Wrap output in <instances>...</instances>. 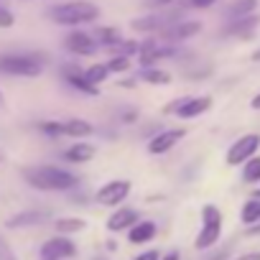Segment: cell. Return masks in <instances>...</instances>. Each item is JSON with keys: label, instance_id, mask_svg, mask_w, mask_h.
<instances>
[{"label": "cell", "instance_id": "cell-1", "mask_svg": "<svg viewBox=\"0 0 260 260\" xmlns=\"http://www.w3.org/2000/svg\"><path fill=\"white\" fill-rule=\"evenodd\" d=\"M21 179L26 181V186L36 189V191H72L79 186V176L64 166H54V164H31L21 169Z\"/></svg>", "mask_w": 260, "mask_h": 260}, {"label": "cell", "instance_id": "cell-2", "mask_svg": "<svg viewBox=\"0 0 260 260\" xmlns=\"http://www.w3.org/2000/svg\"><path fill=\"white\" fill-rule=\"evenodd\" d=\"M49 18L59 26H84L100 18V6H94L92 0H69V3L51 6Z\"/></svg>", "mask_w": 260, "mask_h": 260}, {"label": "cell", "instance_id": "cell-3", "mask_svg": "<svg viewBox=\"0 0 260 260\" xmlns=\"http://www.w3.org/2000/svg\"><path fill=\"white\" fill-rule=\"evenodd\" d=\"M46 54H0V74L6 77H23V79H36L44 74Z\"/></svg>", "mask_w": 260, "mask_h": 260}, {"label": "cell", "instance_id": "cell-4", "mask_svg": "<svg viewBox=\"0 0 260 260\" xmlns=\"http://www.w3.org/2000/svg\"><path fill=\"white\" fill-rule=\"evenodd\" d=\"M222 212L214 207V204H204L202 207V230L194 240V247L197 250H209L219 242L222 237Z\"/></svg>", "mask_w": 260, "mask_h": 260}, {"label": "cell", "instance_id": "cell-5", "mask_svg": "<svg viewBox=\"0 0 260 260\" xmlns=\"http://www.w3.org/2000/svg\"><path fill=\"white\" fill-rule=\"evenodd\" d=\"M212 107V97L202 94V97H176L174 102H169L164 107V115H176L179 120H191L204 115Z\"/></svg>", "mask_w": 260, "mask_h": 260}, {"label": "cell", "instance_id": "cell-6", "mask_svg": "<svg viewBox=\"0 0 260 260\" xmlns=\"http://www.w3.org/2000/svg\"><path fill=\"white\" fill-rule=\"evenodd\" d=\"M130 191H133V184H130L127 179H110L105 181L97 191H94V202L100 207H122V202L130 197Z\"/></svg>", "mask_w": 260, "mask_h": 260}, {"label": "cell", "instance_id": "cell-7", "mask_svg": "<svg viewBox=\"0 0 260 260\" xmlns=\"http://www.w3.org/2000/svg\"><path fill=\"white\" fill-rule=\"evenodd\" d=\"M72 257H77V245L72 237L64 235H54L44 240V245L39 247V260H72Z\"/></svg>", "mask_w": 260, "mask_h": 260}, {"label": "cell", "instance_id": "cell-8", "mask_svg": "<svg viewBox=\"0 0 260 260\" xmlns=\"http://www.w3.org/2000/svg\"><path fill=\"white\" fill-rule=\"evenodd\" d=\"M257 148H260V136H257V133H247V136L237 138V141L230 146L224 161H227V166H240V164L250 161V158L257 153Z\"/></svg>", "mask_w": 260, "mask_h": 260}, {"label": "cell", "instance_id": "cell-9", "mask_svg": "<svg viewBox=\"0 0 260 260\" xmlns=\"http://www.w3.org/2000/svg\"><path fill=\"white\" fill-rule=\"evenodd\" d=\"M186 136V130L184 127H166V130H158V133H153L146 143V151L151 156H164L169 153L181 138Z\"/></svg>", "mask_w": 260, "mask_h": 260}, {"label": "cell", "instance_id": "cell-10", "mask_svg": "<svg viewBox=\"0 0 260 260\" xmlns=\"http://www.w3.org/2000/svg\"><path fill=\"white\" fill-rule=\"evenodd\" d=\"M64 49H67L69 54H74V56H94L100 46H97V41L92 39V34L74 28V31H69V34L64 36Z\"/></svg>", "mask_w": 260, "mask_h": 260}, {"label": "cell", "instance_id": "cell-11", "mask_svg": "<svg viewBox=\"0 0 260 260\" xmlns=\"http://www.w3.org/2000/svg\"><path fill=\"white\" fill-rule=\"evenodd\" d=\"M59 122V136L72 138V141H87L94 136V125L84 117H61Z\"/></svg>", "mask_w": 260, "mask_h": 260}, {"label": "cell", "instance_id": "cell-12", "mask_svg": "<svg viewBox=\"0 0 260 260\" xmlns=\"http://www.w3.org/2000/svg\"><path fill=\"white\" fill-rule=\"evenodd\" d=\"M49 219H51L49 209H23L6 219V230H28V227H39Z\"/></svg>", "mask_w": 260, "mask_h": 260}, {"label": "cell", "instance_id": "cell-13", "mask_svg": "<svg viewBox=\"0 0 260 260\" xmlns=\"http://www.w3.org/2000/svg\"><path fill=\"white\" fill-rule=\"evenodd\" d=\"M141 219H143V217H141V212H138L136 207L122 204V207L112 209V214L107 217L105 227H107V232H127L130 227H133L136 222H141Z\"/></svg>", "mask_w": 260, "mask_h": 260}, {"label": "cell", "instance_id": "cell-14", "mask_svg": "<svg viewBox=\"0 0 260 260\" xmlns=\"http://www.w3.org/2000/svg\"><path fill=\"white\" fill-rule=\"evenodd\" d=\"M61 79H64L72 89H77L79 94H87V97H97V94H100V87L89 84L87 77H84V69H79L77 64H64V67H61Z\"/></svg>", "mask_w": 260, "mask_h": 260}, {"label": "cell", "instance_id": "cell-15", "mask_svg": "<svg viewBox=\"0 0 260 260\" xmlns=\"http://www.w3.org/2000/svg\"><path fill=\"white\" fill-rule=\"evenodd\" d=\"M94 153H97V148H94L92 143H87V141H74L69 148H64L61 158H64L67 164H72V166H82V164H89V161L94 158Z\"/></svg>", "mask_w": 260, "mask_h": 260}, {"label": "cell", "instance_id": "cell-16", "mask_svg": "<svg viewBox=\"0 0 260 260\" xmlns=\"http://www.w3.org/2000/svg\"><path fill=\"white\" fill-rule=\"evenodd\" d=\"M156 235H158V224L153 219H141V222H136L133 227L127 230V242L130 245H146Z\"/></svg>", "mask_w": 260, "mask_h": 260}, {"label": "cell", "instance_id": "cell-17", "mask_svg": "<svg viewBox=\"0 0 260 260\" xmlns=\"http://www.w3.org/2000/svg\"><path fill=\"white\" fill-rule=\"evenodd\" d=\"M199 31H202V23H197V21H181V23H174L166 31H161V36L166 41H186V39L197 36Z\"/></svg>", "mask_w": 260, "mask_h": 260}, {"label": "cell", "instance_id": "cell-18", "mask_svg": "<svg viewBox=\"0 0 260 260\" xmlns=\"http://www.w3.org/2000/svg\"><path fill=\"white\" fill-rule=\"evenodd\" d=\"M54 230H56V235L72 237V235L87 230V219L84 217H59V219H54Z\"/></svg>", "mask_w": 260, "mask_h": 260}, {"label": "cell", "instance_id": "cell-19", "mask_svg": "<svg viewBox=\"0 0 260 260\" xmlns=\"http://www.w3.org/2000/svg\"><path fill=\"white\" fill-rule=\"evenodd\" d=\"M92 39L97 41L100 49H112L115 44L122 41V34H120V28H115V26H100V28L92 34Z\"/></svg>", "mask_w": 260, "mask_h": 260}, {"label": "cell", "instance_id": "cell-20", "mask_svg": "<svg viewBox=\"0 0 260 260\" xmlns=\"http://www.w3.org/2000/svg\"><path fill=\"white\" fill-rule=\"evenodd\" d=\"M136 79H138V82H146V84H153V87H166V84H171V74L164 72V69H156V67L141 69Z\"/></svg>", "mask_w": 260, "mask_h": 260}, {"label": "cell", "instance_id": "cell-21", "mask_svg": "<svg viewBox=\"0 0 260 260\" xmlns=\"http://www.w3.org/2000/svg\"><path fill=\"white\" fill-rule=\"evenodd\" d=\"M255 8H257V0H235V3H230V8H227V16L232 21H240V18L252 16Z\"/></svg>", "mask_w": 260, "mask_h": 260}, {"label": "cell", "instance_id": "cell-22", "mask_svg": "<svg viewBox=\"0 0 260 260\" xmlns=\"http://www.w3.org/2000/svg\"><path fill=\"white\" fill-rule=\"evenodd\" d=\"M240 219H242V224H247V227H252L255 222H260V199L245 202L242 209H240Z\"/></svg>", "mask_w": 260, "mask_h": 260}, {"label": "cell", "instance_id": "cell-23", "mask_svg": "<svg viewBox=\"0 0 260 260\" xmlns=\"http://www.w3.org/2000/svg\"><path fill=\"white\" fill-rule=\"evenodd\" d=\"M84 77H87V82H89V84L100 87L102 82H107V79H110V72H107L105 61H102V64L97 61V64H92V67H87V69H84Z\"/></svg>", "mask_w": 260, "mask_h": 260}, {"label": "cell", "instance_id": "cell-24", "mask_svg": "<svg viewBox=\"0 0 260 260\" xmlns=\"http://www.w3.org/2000/svg\"><path fill=\"white\" fill-rule=\"evenodd\" d=\"M257 26V18L255 16H247V18H240V21H235L230 28H227V34H232V36H250V31Z\"/></svg>", "mask_w": 260, "mask_h": 260}, {"label": "cell", "instance_id": "cell-25", "mask_svg": "<svg viewBox=\"0 0 260 260\" xmlns=\"http://www.w3.org/2000/svg\"><path fill=\"white\" fill-rule=\"evenodd\" d=\"M242 179H245L247 184L260 181V156H252L250 161H245V166H242Z\"/></svg>", "mask_w": 260, "mask_h": 260}, {"label": "cell", "instance_id": "cell-26", "mask_svg": "<svg viewBox=\"0 0 260 260\" xmlns=\"http://www.w3.org/2000/svg\"><path fill=\"white\" fill-rule=\"evenodd\" d=\"M105 67H107L110 74H125V72L130 69V59H127V56H110V59L105 61Z\"/></svg>", "mask_w": 260, "mask_h": 260}, {"label": "cell", "instance_id": "cell-27", "mask_svg": "<svg viewBox=\"0 0 260 260\" xmlns=\"http://www.w3.org/2000/svg\"><path fill=\"white\" fill-rule=\"evenodd\" d=\"M141 120V112L133 110V107H127V110H120V122L122 125H136Z\"/></svg>", "mask_w": 260, "mask_h": 260}, {"label": "cell", "instance_id": "cell-28", "mask_svg": "<svg viewBox=\"0 0 260 260\" xmlns=\"http://www.w3.org/2000/svg\"><path fill=\"white\" fill-rule=\"evenodd\" d=\"M13 23H16V16H13L8 8L0 6V28H11Z\"/></svg>", "mask_w": 260, "mask_h": 260}, {"label": "cell", "instance_id": "cell-29", "mask_svg": "<svg viewBox=\"0 0 260 260\" xmlns=\"http://www.w3.org/2000/svg\"><path fill=\"white\" fill-rule=\"evenodd\" d=\"M0 260H18V255L13 252V247L0 237Z\"/></svg>", "mask_w": 260, "mask_h": 260}, {"label": "cell", "instance_id": "cell-30", "mask_svg": "<svg viewBox=\"0 0 260 260\" xmlns=\"http://www.w3.org/2000/svg\"><path fill=\"white\" fill-rule=\"evenodd\" d=\"M133 260H161V252H158V250H143V252L136 255Z\"/></svg>", "mask_w": 260, "mask_h": 260}, {"label": "cell", "instance_id": "cell-31", "mask_svg": "<svg viewBox=\"0 0 260 260\" xmlns=\"http://www.w3.org/2000/svg\"><path fill=\"white\" fill-rule=\"evenodd\" d=\"M176 0H146L148 8H166V6H174Z\"/></svg>", "mask_w": 260, "mask_h": 260}, {"label": "cell", "instance_id": "cell-32", "mask_svg": "<svg viewBox=\"0 0 260 260\" xmlns=\"http://www.w3.org/2000/svg\"><path fill=\"white\" fill-rule=\"evenodd\" d=\"M235 260H260V250H255V252H245V255H240V257H235Z\"/></svg>", "mask_w": 260, "mask_h": 260}, {"label": "cell", "instance_id": "cell-33", "mask_svg": "<svg viewBox=\"0 0 260 260\" xmlns=\"http://www.w3.org/2000/svg\"><path fill=\"white\" fill-rule=\"evenodd\" d=\"M191 6L194 8H209V6H214V0H191Z\"/></svg>", "mask_w": 260, "mask_h": 260}, {"label": "cell", "instance_id": "cell-34", "mask_svg": "<svg viewBox=\"0 0 260 260\" xmlns=\"http://www.w3.org/2000/svg\"><path fill=\"white\" fill-rule=\"evenodd\" d=\"M161 260H181V255H179V250H169L166 255H161Z\"/></svg>", "mask_w": 260, "mask_h": 260}, {"label": "cell", "instance_id": "cell-35", "mask_svg": "<svg viewBox=\"0 0 260 260\" xmlns=\"http://www.w3.org/2000/svg\"><path fill=\"white\" fill-rule=\"evenodd\" d=\"M207 260H227V250H217L214 255H209Z\"/></svg>", "mask_w": 260, "mask_h": 260}, {"label": "cell", "instance_id": "cell-36", "mask_svg": "<svg viewBox=\"0 0 260 260\" xmlns=\"http://www.w3.org/2000/svg\"><path fill=\"white\" fill-rule=\"evenodd\" d=\"M250 105H252V110H260V94H255V97H252V102H250Z\"/></svg>", "mask_w": 260, "mask_h": 260}, {"label": "cell", "instance_id": "cell-37", "mask_svg": "<svg viewBox=\"0 0 260 260\" xmlns=\"http://www.w3.org/2000/svg\"><path fill=\"white\" fill-rule=\"evenodd\" d=\"M0 110H6V94L0 92Z\"/></svg>", "mask_w": 260, "mask_h": 260}, {"label": "cell", "instance_id": "cell-38", "mask_svg": "<svg viewBox=\"0 0 260 260\" xmlns=\"http://www.w3.org/2000/svg\"><path fill=\"white\" fill-rule=\"evenodd\" d=\"M252 61H260V49H257V51L252 54Z\"/></svg>", "mask_w": 260, "mask_h": 260}, {"label": "cell", "instance_id": "cell-39", "mask_svg": "<svg viewBox=\"0 0 260 260\" xmlns=\"http://www.w3.org/2000/svg\"><path fill=\"white\" fill-rule=\"evenodd\" d=\"M252 199H260V189H257V191H255V194H252Z\"/></svg>", "mask_w": 260, "mask_h": 260}, {"label": "cell", "instance_id": "cell-40", "mask_svg": "<svg viewBox=\"0 0 260 260\" xmlns=\"http://www.w3.org/2000/svg\"><path fill=\"white\" fill-rule=\"evenodd\" d=\"M92 260H107V257H102V255H94V257H92Z\"/></svg>", "mask_w": 260, "mask_h": 260}, {"label": "cell", "instance_id": "cell-41", "mask_svg": "<svg viewBox=\"0 0 260 260\" xmlns=\"http://www.w3.org/2000/svg\"><path fill=\"white\" fill-rule=\"evenodd\" d=\"M3 158H6V156H3V151H0V161H3Z\"/></svg>", "mask_w": 260, "mask_h": 260}]
</instances>
